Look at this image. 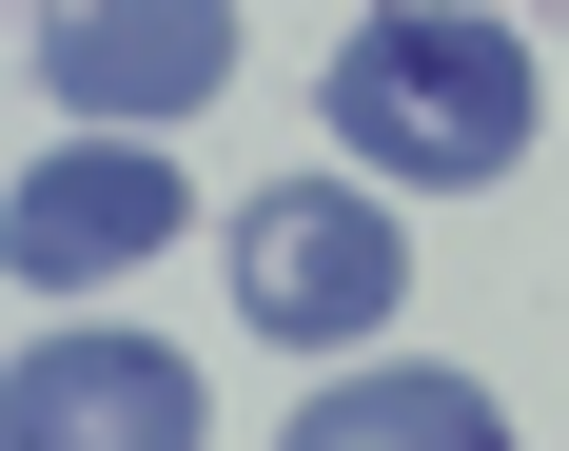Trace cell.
Segmentation results:
<instances>
[{
	"label": "cell",
	"mask_w": 569,
	"mask_h": 451,
	"mask_svg": "<svg viewBox=\"0 0 569 451\" xmlns=\"http://www.w3.org/2000/svg\"><path fill=\"white\" fill-rule=\"evenodd\" d=\"M412 294V235L353 197V177H276V197H236V314L256 334H295V353H335V334H373Z\"/></svg>",
	"instance_id": "obj_2"
},
{
	"label": "cell",
	"mask_w": 569,
	"mask_h": 451,
	"mask_svg": "<svg viewBox=\"0 0 569 451\" xmlns=\"http://www.w3.org/2000/svg\"><path fill=\"white\" fill-rule=\"evenodd\" d=\"M530 40L511 20H471V0H393V20H353L335 40V138L393 197H471V177H511L530 158Z\"/></svg>",
	"instance_id": "obj_1"
},
{
	"label": "cell",
	"mask_w": 569,
	"mask_h": 451,
	"mask_svg": "<svg viewBox=\"0 0 569 451\" xmlns=\"http://www.w3.org/2000/svg\"><path fill=\"white\" fill-rule=\"evenodd\" d=\"M0 451H197V373L158 334H40L0 373Z\"/></svg>",
	"instance_id": "obj_5"
},
{
	"label": "cell",
	"mask_w": 569,
	"mask_h": 451,
	"mask_svg": "<svg viewBox=\"0 0 569 451\" xmlns=\"http://www.w3.org/2000/svg\"><path fill=\"white\" fill-rule=\"evenodd\" d=\"M40 79L118 138H158L236 79V0H40Z\"/></svg>",
	"instance_id": "obj_3"
},
{
	"label": "cell",
	"mask_w": 569,
	"mask_h": 451,
	"mask_svg": "<svg viewBox=\"0 0 569 451\" xmlns=\"http://www.w3.org/2000/svg\"><path fill=\"white\" fill-rule=\"evenodd\" d=\"M158 235H197V197H177V158H158V138H79V158H40L20 197H0V255H20L40 294L138 275Z\"/></svg>",
	"instance_id": "obj_4"
},
{
	"label": "cell",
	"mask_w": 569,
	"mask_h": 451,
	"mask_svg": "<svg viewBox=\"0 0 569 451\" xmlns=\"http://www.w3.org/2000/svg\"><path fill=\"white\" fill-rule=\"evenodd\" d=\"M276 451H511V412L471 393V373H432V353H393V373H335Z\"/></svg>",
	"instance_id": "obj_6"
}]
</instances>
